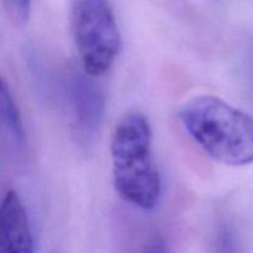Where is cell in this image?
<instances>
[{"mask_svg": "<svg viewBox=\"0 0 253 253\" xmlns=\"http://www.w3.org/2000/svg\"><path fill=\"white\" fill-rule=\"evenodd\" d=\"M178 118L190 137L216 162L253 163V118L219 96L198 95L180 106Z\"/></svg>", "mask_w": 253, "mask_h": 253, "instance_id": "obj_1", "label": "cell"}, {"mask_svg": "<svg viewBox=\"0 0 253 253\" xmlns=\"http://www.w3.org/2000/svg\"><path fill=\"white\" fill-rule=\"evenodd\" d=\"M114 185L125 202L142 210L156 208L162 182L152 153V128L140 111H128L115 125L110 143Z\"/></svg>", "mask_w": 253, "mask_h": 253, "instance_id": "obj_2", "label": "cell"}, {"mask_svg": "<svg viewBox=\"0 0 253 253\" xmlns=\"http://www.w3.org/2000/svg\"><path fill=\"white\" fill-rule=\"evenodd\" d=\"M71 29L83 72L93 78L105 74L123 49V37L108 0H72Z\"/></svg>", "mask_w": 253, "mask_h": 253, "instance_id": "obj_3", "label": "cell"}, {"mask_svg": "<svg viewBox=\"0 0 253 253\" xmlns=\"http://www.w3.org/2000/svg\"><path fill=\"white\" fill-rule=\"evenodd\" d=\"M0 253H34L29 215L15 190H7L0 202Z\"/></svg>", "mask_w": 253, "mask_h": 253, "instance_id": "obj_4", "label": "cell"}, {"mask_svg": "<svg viewBox=\"0 0 253 253\" xmlns=\"http://www.w3.org/2000/svg\"><path fill=\"white\" fill-rule=\"evenodd\" d=\"M90 78L93 77L88 76L85 72L84 74H76L69 85L77 124L83 135L88 137L95 135L104 115V96Z\"/></svg>", "mask_w": 253, "mask_h": 253, "instance_id": "obj_5", "label": "cell"}, {"mask_svg": "<svg viewBox=\"0 0 253 253\" xmlns=\"http://www.w3.org/2000/svg\"><path fill=\"white\" fill-rule=\"evenodd\" d=\"M0 150L20 157L26 150V133L21 114L4 77L0 74Z\"/></svg>", "mask_w": 253, "mask_h": 253, "instance_id": "obj_6", "label": "cell"}, {"mask_svg": "<svg viewBox=\"0 0 253 253\" xmlns=\"http://www.w3.org/2000/svg\"><path fill=\"white\" fill-rule=\"evenodd\" d=\"M214 253H239L234 232L227 225H221L217 230Z\"/></svg>", "mask_w": 253, "mask_h": 253, "instance_id": "obj_7", "label": "cell"}, {"mask_svg": "<svg viewBox=\"0 0 253 253\" xmlns=\"http://www.w3.org/2000/svg\"><path fill=\"white\" fill-rule=\"evenodd\" d=\"M7 11L16 25H24L30 17L32 0H5Z\"/></svg>", "mask_w": 253, "mask_h": 253, "instance_id": "obj_8", "label": "cell"}, {"mask_svg": "<svg viewBox=\"0 0 253 253\" xmlns=\"http://www.w3.org/2000/svg\"><path fill=\"white\" fill-rule=\"evenodd\" d=\"M142 253H168V250L163 239L156 236L146 244L145 249L142 250Z\"/></svg>", "mask_w": 253, "mask_h": 253, "instance_id": "obj_9", "label": "cell"}]
</instances>
